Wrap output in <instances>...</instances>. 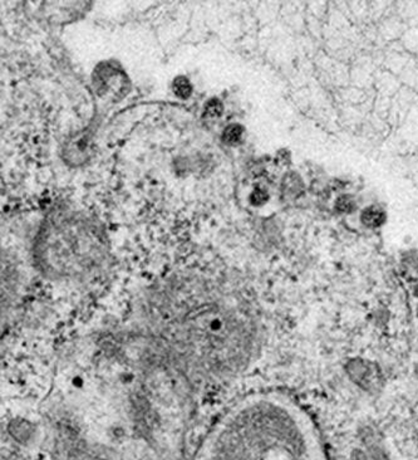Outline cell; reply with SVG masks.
<instances>
[{
	"label": "cell",
	"instance_id": "1",
	"mask_svg": "<svg viewBox=\"0 0 418 460\" xmlns=\"http://www.w3.org/2000/svg\"><path fill=\"white\" fill-rule=\"evenodd\" d=\"M224 383L179 294L91 330L55 365L30 446L47 460H182L197 404Z\"/></svg>",
	"mask_w": 418,
	"mask_h": 460
},
{
	"label": "cell",
	"instance_id": "2",
	"mask_svg": "<svg viewBox=\"0 0 418 460\" xmlns=\"http://www.w3.org/2000/svg\"><path fill=\"white\" fill-rule=\"evenodd\" d=\"M192 460H318L313 439L287 404L253 396L225 410Z\"/></svg>",
	"mask_w": 418,
	"mask_h": 460
},
{
	"label": "cell",
	"instance_id": "3",
	"mask_svg": "<svg viewBox=\"0 0 418 460\" xmlns=\"http://www.w3.org/2000/svg\"><path fill=\"white\" fill-rule=\"evenodd\" d=\"M37 260L47 277L79 281L88 277L104 256L99 234L79 221L50 223L37 243Z\"/></svg>",
	"mask_w": 418,
	"mask_h": 460
},
{
	"label": "cell",
	"instance_id": "4",
	"mask_svg": "<svg viewBox=\"0 0 418 460\" xmlns=\"http://www.w3.org/2000/svg\"><path fill=\"white\" fill-rule=\"evenodd\" d=\"M348 374L364 388H374L379 385L380 374L377 366L364 359H353L348 364Z\"/></svg>",
	"mask_w": 418,
	"mask_h": 460
},
{
	"label": "cell",
	"instance_id": "5",
	"mask_svg": "<svg viewBox=\"0 0 418 460\" xmlns=\"http://www.w3.org/2000/svg\"><path fill=\"white\" fill-rule=\"evenodd\" d=\"M359 220L366 228L377 229L387 221V214L379 205H368L361 211Z\"/></svg>",
	"mask_w": 418,
	"mask_h": 460
},
{
	"label": "cell",
	"instance_id": "6",
	"mask_svg": "<svg viewBox=\"0 0 418 460\" xmlns=\"http://www.w3.org/2000/svg\"><path fill=\"white\" fill-rule=\"evenodd\" d=\"M358 208V203L357 199L354 198V195L348 194V192H343L339 194L334 200V210L339 214H352L357 210Z\"/></svg>",
	"mask_w": 418,
	"mask_h": 460
},
{
	"label": "cell",
	"instance_id": "7",
	"mask_svg": "<svg viewBox=\"0 0 418 460\" xmlns=\"http://www.w3.org/2000/svg\"><path fill=\"white\" fill-rule=\"evenodd\" d=\"M2 460H30V459H29V456L26 455V454L24 455V453H23L22 450L5 444V445L3 446Z\"/></svg>",
	"mask_w": 418,
	"mask_h": 460
},
{
	"label": "cell",
	"instance_id": "8",
	"mask_svg": "<svg viewBox=\"0 0 418 460\" xmlns=\"http://www.w3.org/2000/svg\"><path fill=\"white\" fill-rule=\"evenodd\" d=\"M190 91H191V87H190L189 81H186L185 78H180L177 79V82H175V92L180 97H187Z\"/></svg>",
	"mask_w": 418,
	"mask_h": 460
},
{
	"label": "cell",
	"instance_id": "9",
	"mask_svg": "<svg viewBox=\"0 0 418 460\" xmlns=\"http://www.w3.org/2000/svg\"><path fill=\"white\" fill-rule=\"evenodd\" d=\"M253 202L255 205H261L268 202V194L264 190H256L253 195Z\"/></svg>",
	"mask_w": 418,
	"mask_h": 460
}]
</instances>
